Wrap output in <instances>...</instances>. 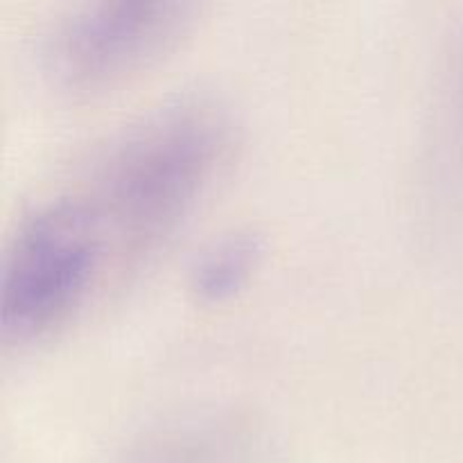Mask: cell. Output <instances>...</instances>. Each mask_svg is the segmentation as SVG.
<instances>
[{
  "instance_id": "2",
  "label": "cell",
  "mask_w": 463,
  "mask_h": 463,
  "mask_svg": "<svg viewBox=\"0 0 463 463\" xmlns=\"http://www.w3.org/2000/svg\"><path fill=\"white\" fill-rule=\"evenodd\" d=\"M111 244L80 190L36 203L18 220L0 265V339L30 348L71 324L98 288Z\"/></svg>"
},
{
  "instance_id": "4",
  "label": "cell",
  "mask_w": 463,
  "mask_h": 463,
  "mask_svg": "<svg viewBox=\"0 0 463 463\" xmlns=\"http://www.w3.org/2000/svg\"><path fill=\"white\" fill-rule=\"evenodd\" d=\"M265 253L262 235L238 229L208 244L190 267V292L202 303L233 298L251 280Z\"/></svg>"
},
{
  "instance_id": "3",
  "label": "cell",
  "mask_w": 463,
  "mask_h": 463,
  "mask_svg": "<svg viewBox=\"0 0 463 463\" xmlns=\"http://www.w3.org/2000/svg\"><path fill=\"white\" fill-rule=\"evenodd\" d=\"M188 0H89L59 14L41 39V61L71 93L113 89L161 61L193 30Z\"/></svg>"
},
{
  "instance_id": "1",
  "label": "cell",
  "mask_w": 463,
  "mask_h": 463,
  "mask_svg": "<svg viewBox=\"0 0 463 463\" xmlns=\"http://www.w3.org/2000/svg\"><path fill=\"white\" fill-rule=\"evenodd\" d=\"M231 122L203 99H181L127 127L104 147L80 193L120 260L136 262L179 231L220 175Z\"/></svg>"
}]
</instances>
